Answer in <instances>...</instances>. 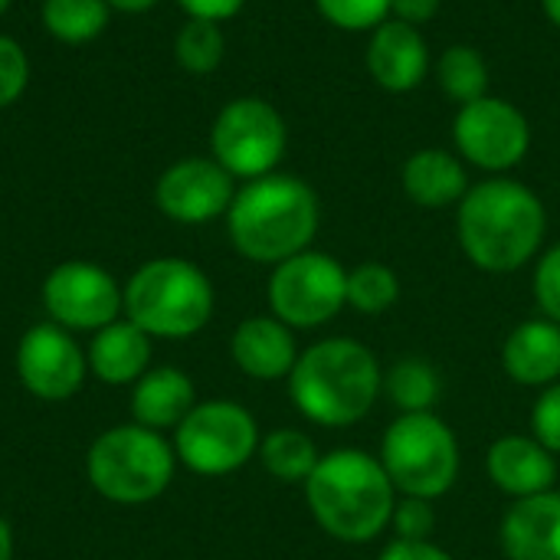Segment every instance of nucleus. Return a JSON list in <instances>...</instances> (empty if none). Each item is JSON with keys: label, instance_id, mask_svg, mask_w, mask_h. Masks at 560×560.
I'll return each mask as SVG.
<instances>
[{"label": "nucleus", "instance_id": "nucleus-1", "mask_svg": "<svg viewBox=\"0 0 560 560\" xmlns=\"http://www.w3.org/2000/svg\"><path fill=\"white\" fill-rule=\"evenodd\" d=\"M545 233V203L522 180L489 177L459 200L456 236L466 259L482 272L502 276L528 266L541 249Z\"/></svg>", "mask_w": 560, "mask_h": 560}, {"label": "nucleus", "instance_id": "nucleus-2", "mask_svg": "<svg viewBox=\"0 0 560 560\" xmlns=\"http://www.w3.org/2000/svg\"><path fill=\"white\" fill-rule=\"evenodd\" d=\"M384 394L377 354L358 338H325L305 348L289 374L295 410L318 427L361 423Z\"/></svg>", "mask_w": 560, "mask_h": 560}, {"label": "nucleus", "instance_id": "nucleus-3", "mask_svg": "<svg viewBox=\"0 0 560 560\" xmlns=\"http://www.w3.org/2000/svg\"><path fill=\"white\" fill-rule=\"evenodd\" d=\"M397 489L377 456L364 450L325 453L305 482V502L325 535L341 545H371L390 528Z\"/></svg>", "mask_w": 560, "mask_h": 560}, {"label": "nucleus", "instance_id": "nucleus-4", "mask_svg": "<svg viewBox=\"0 0 560 560\" xmlns=\"http://www.w3.org/2000/svg\"><path fill=\"white\" fill-rule=\"evenodd\" d=\"M318 220L322 210L315 190L292 174H266L249 180L236 190L226 210L236 253L262 266H279L305 253L318 233Z\"/></svg>", "mask_w": 560, "mask_h": 560}, {"label": "nucleus", "instance_id": "nucleus-5", "mask_svg": "<svg viewBox=\"0 0 560 560\" xmlns=\"http://www.w3.org/2000/svg\"><path fill=\"white\" fill-rule=\"evenodd\" d=\"M125 312L154 338H190L213 315V285L187 259H151L131 276Z\"/></svg>", "mask_w": 560, "mask_h": 560}, {"label": "nucleus", "instance_id": "nucleus-6", "mask_svg": "<svg viewBox=\"0 0 560 560\" xmlns=\"http://www.w3.org/2000/svg\"><path fill=\"white\" fill-rule=\"evenodd\" d=\"M381 466L394 482L397 495L443 499L459 479V440L443 417L430 413H400L381 440Z\"/></svg>", "mask_w": 560, "mask_h": 560}, {"label": "nucleus", "instance_id": "nucleus-7", "mask_svg": "<svg viewBox=\"0 0 560 560\" xmlns=\"http://www.w3.org/2000/svg\"><path fill=\"white\" fill-rule=\"evenodd\" d=\"M174 450L148 427H115L89 450V482L98 495L118 505L158 499L174 479Z\"/></svg>", "mask_w": 560, "mask_h": 560}, {"label": "nucleus", "instance_id": "nucleus-8", "mask_svg": "<svg viewBox=\"0 0 560 560\" xmlns=\"http://www.w3.org/2000/svg\"><path fill=\"white\" fill-rule=\"evenodd\" d=\"M174 453L197 476H230L259 453V427L246 407L207 400L180 420Z\"/></svg>", "mask_w": 560, "mask_h": 560}, {"label": "nucleus", "instance_id": "nucleus-9", "mask_svg": "<svg viewBox=\"0 0 560 560\" xmlns=\"http://www.w3.org/2000/svg\"><path fill=\"white\" fill-rule=\"evenodd\" d=\"M348 305V269L328 256L305 249L279 262L269 276V308L292 331H312Z\"/></svg>", "mask_w": 560, "mask_h": 560}, {"label": "nucleus", "instance_id": "nucleus-10", "mask_svg": "<svg viewBox=\"0 0 560 560\" xmlns=\"http://www.w3.org/2000/svg\"><path fill=\"white\" fill-rule=\"evenodd\" d=\"M210 148L213 161L233 177H266L285 154V121L256 95L233 98L213 121Z\"/></svg>", "mask_w": 560, "mask_h": 560}, {"label": "nucleus", "instance_id": "nucleus-11", "mask_svg": "<svg viewBox=\"0 0 560 560\" xmlns=\"http://www.w3.org/2000/svg\"><path fill=\"white\" fill-rule=\"evenodd\" d=\"M453 138L469 164L492 174L512 171L525 161L532 148V128L522 108L495 95H482L469 105H459Z\"/></svg>", "mask_w": 560, "mask_h": 560}, {"label": "nucleus", "instance_id": "nucleus-12", "mask_svg": "<svg viewBox=\"0 0 560 560\" xmlns=\"http://www.w3.org/2000/svg\"><path fill=\"white\" fill-rule=\"evenodd\" d=\"M43 305L56 325L75 331H98L112 325L125 305L115 279L95 262H62L43 282Z\"/></svg>", "mask_w": 560, "mask_h": 560}, {"label": "nucleus", "instance_id": "nucleus-13", "mask_svg": "<svg viewBox=\"0 0 560 560\" xmlns=\"http://www.w3.org/2000/svg\"><path fill=\"white\" fill-rule=\"evenodd\" d=\"M16 374L39 400H69L85 377V358L62 325H33L16 348Z\"/></svg>", "mask_w": 560, "mask_h": 560}, {"label": "nucleus", "instance_id": "nucleus-14", "mask_svg": "<svg viewBox=\"0 0 560 560\" xmlns=\"http://www.w3.org/2000/svg\"><path fill=\"white\" fill-rule=\"evenodd\" d=\"M233 197H236L233 174L207 158H187L171 164L154 187V200L161 213L177 223L217 220L220 213L230 210Z\"/></svg>", "mask_w": 560, "mask_h": 560}, {"label": "nucleus", "instance_id": "nucleus-15", "mask_svg": "<svg viewBox=\"0 0 560 560\" xmlns=\"http://www.w3.org/2000/svg\"><path fill=\"white\" fill-rule=\"evenodd\" d=\"M486 469L492 486L515 502L551 492L558 482V456L545 450L532 433L499 436L486 453Z\"/></svg>", "mask_w": 560, "mask_h": 560}, {"label": "nucleus", "instance_id": "nucleus-16", "mask_svg": "<svg viewBox=\"0 0 560 560\" xmlns=\"http://www.w3.org/2000/svg\"><path fill=\"white\" fill-rule=\"evenodd\" d=\"M430 49L417 26L404 20H384L371 30L368 43V72L387 92H410L427 79Z\"/></svg>", "mask_w": 560, "mask_h": 560}, {"label": "nucleus", "instance_id": "nucleus-17", "mask_svg": "<svg viewBox=\"0 0 560 560\" xmlns=\"http://www.w3.org/2000/svg\"><path fill=\"white\" fill-rule=\"evenodd\" d=\"M499 545L509 560H560V492L512 502L499 525Z\"/></svg>", "mask_w": 560, "mask_h": 560}, {"label": "nucleus", "instance_id": "nucleus-18", "mask_svg": "<svg viewBox=\"0 0 560 560\" xmlns=\"http://www.w3.org/2000/svg\"><path fill=\"white\" fill-rule=\"evenodd\" d=\"M233 361L243 374L256 381H289L295 361H299V345L289 325H282L276 315H256L240 322L230 341Z\"/></svg>", "mask_w": 560, "mask_h": 560}, {"label": "nucleus", "instance_id": "nucleus-19", "mask_svg": "<svg viewBox=\"0 0 560 560\" xmlns=\"http://www.w3.org/2000/svg\"><path fill=\"white\" fill-rule=\"evenodd\" d=\"M502 371L518 387H551L560 381V325L551 318H528L502 341Z\"/></svg>", "mask_w": 560, "mask_h": 560}, {"label": "nucleus", "instance_id": "nucleus-20", "mask_svg": "<svg viewBox=\"0 0 560 560\" xmlns=\"http://www.w3.org/2000/svg\"><path fill=\"white\" fill-rule=\"evenodd\" d=\"M400 184H404V194H407L417 207H427V210L453 207V203H459V200L466 197V190H469L466 167L459 164L456 154H450V151H443V148L413 151V154L404 161Z\"/></svg>", "mask_w": 560, "mask_h": 560}, {"label": "nucleus", "instance_id": "nucleus-21", "mask_svg": "<svg viewBox=\"0 0 560 560\" xmlns=\"http://www.w3.org/2000/svg\"><path fill=\"white\" fill-rule=\"evenodd\" d=\"M197 407V390L190 377L177 368H154L144 371L135 384L131 410L135 420L148 430L180 427V420Z\"/></svg>", "mask_w": 560, "mask_h": 560}, {"label": "nucleus", "instance_id": "nucleus-22", "mask_svg": "<svg viewBox=\"0 0 560 560\" xmlns=\"http://www.w3.org/2000/svg\"><path fill=\"white\" fill-rule=\"evenodd\" d=\"M151 361V335L135 322H112L95 331L89 364L105 384H135Z\"/></svg>", "mask_w": 560, "mask_h": 560}, {"label": "nucleus", "instance_id": "nucleus-23", "mask_svg": "<svg viewBox=\"0 0 560 560\" xmlns=\"http://www.w3.org/2000/svg\"><path fill=\"white\" fill-rule=\"evenodd\" d=\"M259 459L272 479L285 486H305L315 466L322 463V453L308 433L282 427V430H272L266 440H259Z\"/></svg>", "mask_w": 560, "mask_h": 560}, {"label": "nucleus", "instance_id": "nucleus-24", "mask_svg": "<svg viewBox=\"0 0 560 560\" xmlns=\"http://www.w3.org/2000/svg\"><path fill=\"white\" fill-rule=\"evenodd\" d=\"M440 371L423 358H404L384 371V394L400 413H430L440 400Z\"/></svg>", "mask_w": 560, "mask_h": 560}, {"label": "nucleus", "instance_id": "nucleus-25", "mask_svg": "<svg viewBox=\"0 0 560 560\" xmlns=\"http://www.w3.org/2000/svg\"><path fill=\"white\" fill-rule=\"evenodd\" d=\"M108 23V0H43V26L69 46L92 43Z\"/></svg>", "mask_w": 560, "mask_h": 560}, {"label": "nucleus", "instance_id": "nucleus-26", "mask_svg": "<svg viewBox=\"0 0 560 560\" xmlns=\"http://www.w3.org/2000/svg\"><path fill=\"white\" fill-rule=\"evenodd\" d=\"M436 79H440V89L459 105H469V102L489 95V66H486L482 52L466 43L450 46L440 56Z\"/></svg>", "mask_w": 560, "mask_h": 560}, {"label": "nucleus", "instance_id": "nucleus-27", "mask_svg": "<svg viewBox=\"0 0 560 560\" xmlns=\"http://www.w3.org/2000/svg\"><path fill=\"white\" fill-rule=\"evenodd\" d=\"M400 299V279L384 262H361L348 269V305L361 315H384Z\"/></svg>", "mask_w": 560, "mask_h": 560}, {"label": "nucleus", "instance_id": "nucleus-28", "mask_svg": "<svg viewBox=\"0 0 560 560\" xmlns=\"http://www.w3.org/2000/svg\"><path fill=\"white\" fill-rule=\"evenodd\" d=\"M223 49H226L223 30L220 23L210 20H190L174 39L177 62L194 75H210L223 62Z\"/></svg>", "mask_w": 560, "mask_h": 560}, {"label": "nucleus", "instance_id": "nucleus-29", "mask_svg": "<svg viewBox=\"0 0 560 560\" xmlns=\"http://www.w3.org/2000/svg\"><path fill=\"white\" fill-rule=\"evenodd\" d=\"M315 7L331 26L351 30V33L374 30L390 13V0H315Z\"/></svg>", "mask_w": 560, "mask_h": 560}, {"label": "nucleus", "instance_id": "nucleus-30", "mask_svg": "<svg viewBox=\"0 0 560 560\" xmlns=\"http://www.w3.org/2000/svg\"><path fill=\"white\" fill-rule=\"evenodd\" d=\"M390 528H394L397 541H430V535L436 528L433 502L400 495L394 505V515H390Z\"/></svg>", "mask_w": 560, "mask_h": 560}, {"label": "nucleus", "instance_id": "nucleus-31", "mask_svg": "<svg viewBox=\"0 0 560 560\" xmlns=\"http://www.w3.org/2000/svg\"><path fill=\"white\" fill-rule=\"evenodd\" d=\"M30 82V59L23 46L10 36H0V108L13 105Z\"/></svg>", "mask_w": 560, "mask_h": 560}, {"label": "nucleus", "instance_id": "nucleus-32", "mask_svg": "<svg viewBox=\"0 0 560 560\" xmlns=\"http://www.w3.org/2000/svg\"><path fill=\"white\" fill-rule=\"evenodd\" d=\"M532 436L560 456V381L538 394L532 407Z\"/></svg>", "mask_w": 560, "mask_h": 560}, {"label": "nucleus", "instance_id": "nucleus-33", "mask_svg": "<svg viewBox=\"0 0 560 560\" xmlns=\"http://www.w3.org/2000/svg\"><path fill=\"white\" fill-rule=\"evenodd\" d=\"M532 289H535L541 315L560 325V243L538 259Z\"/></svg>", "mask_w": 560, "mask_h": 560}, {"label": "nucleus", "instance_id": "nucleus-34", "mask_svg": "<svg viewBox=\"0 0 560 560\" xmlns=\"http://www.w3.org/2000/svg\"><path fill=\"white\" fill-rule=\"evenodd\" d=\"M381 560H453L450 551H443L440 545H433V541H390L387 548H384V555Z\"/></svg>", "mask_w": 560, "mask_h": 560}, {"label": "nucleus", "instance_id": "nucleus-35", "mask_svg": "<svg viewBox=\"0 0 560 560\" xmlns=\"http://www.w3.org/2000/svg\"><path fill=\"white\" fill-rule=\"evenodd\" d=\"M190 20H210V23H220V20H230L243 10L246 0H177Z\"/></svg>", "mask_w": 560, "mask_h": 560}, {"label": "nucleus", "instance_id": "nucleus-36", "mask_svg": "<svg viewBox=\"0 0 560 560\" xmlns=\"http://www.w3.org/2000/svg\"><path fill=\"white\" fill-rule=\"evenodd\" d=\"M440 10V0H390V13L410 26L430 23Z\"/></svg>", "mask_w": 560, "mask_h": 560}, {"label": "nucleus", "instance_id": "nucleus-37", "mask_svg": "<svg viewBox=\"0 0 560 560\" xmlns=\"http://www.w3.org/2000/svg\"><path fill=\"white\" fill-rule=\"evenodd\" d=\"M158 0H108V7L115 10H125V13H141V10H151Z\"/></svg>", "mask_w": 560, "mask_h": 560}, {"label": "nucleus", "instance_id": "nucleus-38", "mask_svg": "<svg viewBox=\"0 0 560 560\" xmlns=\"http://www.w3.org/2000/svg\"><path fill=\"white\" fill-rule=\"evenodd\" d=\"M13 558V535H10V525L0 518V560Z\"/></svg>", "mask_w": 560, "mask_h": 560}, {"label": "nucleus", "instance_id": "nucleus-39", "mask_svg": "<svg viewBox=\"0 0 560 560\" xmlns=\"http://www.w3.org/2000/svg\"><path fill=\"white\" fill-rule=\"evenodd\" d=\"M541 7H545L548 20H551V23L560 30V0H541Z\"/></svg>", "mask_w": 560, "mask_h": 560}, {"label": "nucleus", "instance_id": "nucleus-40", "mask_svg": "<svg viewBox=\"0 0 560 560\" xmlns=\"http://www.w3.org/2000/svg\"><path fill=\"white\" fill-rule=\"evenodd\" d=\"M7 7H10V0H0V13H3Z\"/></svg>", "mask_w": 560, "mask_h": 560}]
</instances>
